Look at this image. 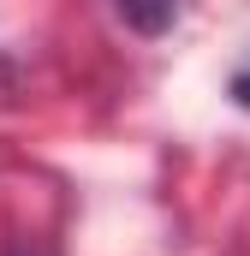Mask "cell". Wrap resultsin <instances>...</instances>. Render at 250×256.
I'll list each match as a JSON object with an SVG mask.
<instances>
[{"label": "cell", "instance_id": "cell-1", "mask_svg": "<svg viewBox=\"0 0 250 256\" xmlns=\"http://www.w3.org/2000/svg\"><path fill=\"white\" fill-rule=\"evenodd\" d=\"M114 12H120L137 36H161L179 18V0H114Z\"/></svg>", "mask_w": 250, "mask_h": 256}, {"label": "cell", "instance_id": "cell-2", "mask_svg": "<svg viewBox=\"0 0 250 256\" xmlns=\"http://www.w3.org/2000/svg\"><path fill=\"white\" fill-rule=\"evenodd\" d=\"M226 90H232V102L250 114V66H238V72H232V84H226Z\"/></svg>", "mask_w": 250, "mask_h": 256}]
</instances>
